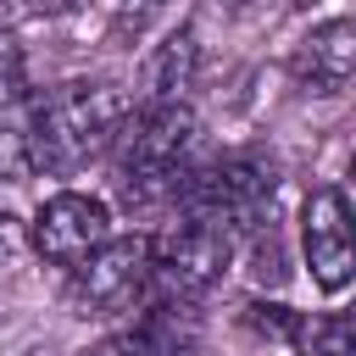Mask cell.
Returning a JSON list of instances; mask_svg holds the SVG:
<instances>
[{
  "label": "cell",
  "instance_id": "1",
  "mask_svg": "<svg viewBox=\"0 0 356 356\" xmlns=\"http://www.w3.org/2000/svg\"><path fill=\"white\" fill-rule=\"evenodd\" d=\"M139 100L111 78H67L39 95V172H78L117 150Z\"/></svg>",
  "mask_w": 356,
  "mask_h": 356
},
{
  "label": "cell",
  "instance_id": "2",
  "mask_svg": "<svg viewBox=\"0 0 356 356\" xmlns=\"http://www.w3.org/2000/svg\"><path fill=\"white\" fill-rule=\"evenodd\" d=\"M195 139H200V117L189 111V100L184 106H139L111 150L117 195L128 206L178 200V184L195 167Z\"/></svg>",
  "mask_w": 356,
  "mask_h": 356
},
{
  "label": "cell",
  "instance_id": "3",
  "mask_svg": "<svg viewBox=\"0 0 356 356\" xmlns=\"http://www.w3.org/2000/svg\"><path fill=\"white\" fill-rule=\"evenodd\" d=\"M156 300V234H111L83 267L67 273V306L78 317H122Z\"/></svg>",
  "mask_w": 356,
  "mask_h": 356
},
{
  "label": "cell",
  "instance_id": "4",
  "mask_svg": "<svg viewBox=\"0 0 356 356\" xmlns=\"http://www.w3.org/2000/svg\"><path fill=\"white\" fill-rule=\"evenodd\" d=\"M245 234L234 222L217 217H178L156 234V300H178L195 306L206 289L222 284V273L234 267Z\"/></svg>",
  "mask_w": 356,
  "mask_h": 356
},
{
  "label": "cell",
  "instance_id": "5",
  "mask_svg": "<svg viewBox=\"0 0 356 356\" xmlns=\"http://www.w3.org/2000/svg\"><path fill=\"white\" fill-rule=\"evenodd\" d=\"M300 250H306V267H312V284L339 295L350 278H356V211H350V195L323 184L306 195L300 206Z\"/></svg>",
  "mask_w": 356,
  "mask_h": 356
},
{
  "label": "cell",
  "instance_id": "6",
  "mask_svg": "<svg viewBox=\"0 0 356 356\" xmlns=\"http://www.w3.org/2000/svg\"><path fill=\"white\" fill-rule=\"evenodd\" d=\"M33 250L56 267H83L106 239H111V211L100 195H83V189H61L50 195L39 211H33V228H28Z\"/></svg>",
  "mask_w": 356,
  "mask_h": 356
},
{
  "label": "cell",
  "instance_id": "7",
  "mask_svg": "<svg viewBox=\"0 0 356 356\" xmlns=\"http://www.w3.org/2000/svg\"><path fill=\"white\" fill-rule=\"evenodd\" d=\"M289 72L312 95H339L345 83H356V17H328L306 28L289 56Z\"/></svg>",
  "mask_w": 356,
  "mask_h": 356
},
{
  "label": "cell",
  "instance_id": "8",
  "mask_svg": "<svg viewBox=\"0 0 356 356\" xmlns=\"http://www.w3.org/2000/svg\"><path fill=\"white\" fill-rule=\"evenodd\" d=\"M39 172V89L17 72L0 78V184Z\"/></svg>",
  "mask_w": 356,
  "mask_h": 356
},
{
  "label": "cell",
  "instance_id": "9",
  "mask_svg": "<svg viewBox=\"0 0 356 356\" xmlns=\"http://www.w3.org/2000/svg\"><path fill=\"white\" fill-rule=\"evenodd\" d=\"M195 72H200L195 28H172V33L145 56V72H139V106H184Z\"/></svg>",
  "mask_w": 356,
  "mask_h": 356
},
{
  "label": "cell",
  "instance_id": "10",
  "mask_svg": "<svg viewBox=\"0 0 356 356\" xmlns=\"http://www.w3.org/2000/svg\"><path fill=\"white\" fill-rule=\"evenodd\" d=\"M284 345L295 356H356V317L350 312H295Z\"/></svg>",
  "mask_w": 356,
  "mask_h": 356
},
{
  "label": "cell",
  "instance_id": "11",
  "mask_svg": "<svg viewBox=\"0 0 356 356\" xmlns=\"http://www.w3.org/2000/svg\"><path fill=\"white\" fill-rule=\"evenodd\" d=\"M78 356H161V350L150 345V334H145V328H122V334L95 339V345H89V350H78Z\"/></svg>",
  "mask_w": 356,
  "mask_h": 356
},
{
  "label": "cell",
  "instance_id": "12",
  "mask_svg": "<svg viewBox=\"0 0 356 356\" xmlns=\"http://www.w3.org/2000/svg\"><path fill=\"white\" fill-rule=\"evenodd\" d=\"M22 245H28V239H22V222H17L11 211H0V273H11V267H17Z\"/></svg>",
  "mask_w": 356,
  "mask_h": 356
},
{
  "label": "cell",
  "instance_id": "13",
  "mask_svg": "<svg viewBox=\"0 0 356 356\" xmlns=\"http://www.w3.org/2000/svg\"><path fill=\"white\" fill-rule=\"evenodd\" d=\"M17 67H22V50H17V39H11V22L0 17V78L17 72Z\"/></svg>",
  "mask_w": 356,
  "mask_h": 356
},
{
  "label": "cell",
  "instance_id": "14",
  "mask_svg": "<svg viewBox=\"0 0 356 356\" xmlns=\"http://www.w3.org/2000/svg\"><path fill=\"white\" fill-rule=\"evenodd\" d=\"M350 178H356V161H350Z\"/></svg>",
  "mask_w": 356,
  "mask_h": 356
}]
</instances>
